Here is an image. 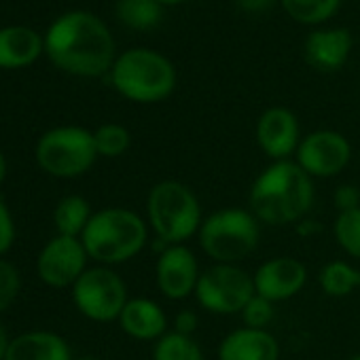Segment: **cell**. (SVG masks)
Listing matches in <instances>:
<instances>
[{
  "label": "cell",
  "mask_w": 360,
  "mask_h": 360,
  "mask_svg": "<svg viewBox=\"0 0 360 360\" xmlns=\"http://www.w3.org/2000/svg\"><path fill=\"white\" fill-rule=\"evenodd\" d=\"M45 51L53 66L75 77H102L117 60L110 30L89 11L58 18L45 37Z\"/></svg>",
  "instance_id": "cell-1"
},
{
  "label": "cell",
  "mask_w": 360,
  "mask_h": 360,
  "mask_svg": "<svg viewBox=\"0 0 360 360\" xmlns=\"http://www.w3.org/2000/svg\"><path fill=\"white\" fill-rule=\"evenodd\" d=\"M314 204L311 176L290 159L274 161L250 189V212L267 225L301 221Z\"/></svg>",
  "instance_id": "cell-2"
},
{
  "label": "cell",
  "mask_w": 360,
  "mask_h": 360,
  "mask_svg": "<svg viewBox=\"0 0 360 360\" xmlns=\"http://www.w3.org/2000/svg\"><path fill=\"white\" fill-rule=\"evenodd\" d=\"M146 240V223L127 208H104L96 212L81 236L87 255L102 265H119L134 259Z\"/></svg>",
  "instance_id": "cell-3"
},
{
  "label": "cell",
  "mask_w": 360,
  "mask_h": 360,
  "mask_svg": "<svg viewBox=\"0 0 360 360\" xmlns=\"http://www.w3.org/2000/svg\"><path fill=\"white\" fill-rule=\"evenodd\" d=\"M112 87L138 104H155L172 96L176 87L174 64L153 49H127L110 68Z\"/></svg>",
  "instance_id": "cell-4"
},
{
  "label": "cell",
  "mask_w": 360,
  "mask_h": 360,
  "mask_svg": "<svg viewBox=\"0 0 360 360\" xmlns=\"http://www.w3.org/2000/svg\"><path fill=\"white\" fill-rule=\"evenodd\" d=\"M146 214L157 240L167 246L185 244L193 233H200L204 223L200 200L178 180H161L150 189L146 198Z\"/></svg>",
  "instance_id": "cell-5"
},
{
  "label": "cell",
  "mask_w": 360,
  "mask_h": 360,
  "mask_svg": "<svg viewBox=\"0 0 360 360\" xmlns=\"http://www.w3.org/2000/svg\"><path fill=\"white\" fill-rule=\"evenodd\" d=\"M259 236V223L252 212L225 208L202 223L200 246L212 261L236 265L257 250Z\"/></svg>",
  "instance_id": "cell-6"
},
{
  "label": "cell",
  "mask_w": 360,
  "mask_h": 360,
  "mask_svg": "<svg viewBox=\"0 0 360 360\" xmlns=\"http://www.w3.org/2000/svg\"><path fill=\"white\" fill-rule=\"evenodd\" d=\"M37 163L53 178H79L98 159L94 131L79 125H62L45 131L34 148Z\"/></svg>",
  "instance_id": "cell-7"
},
{
  "label": "cell",
  "mask_w": 360,
  "mask_h": 360,
  "mask_svg": "<svg viewBox=\"0 0 360 360\" xmlns=\"http://www.w3.org/2000/svg\"><path fill=\"white\" fill-rule=\"evenodd\" d=\"M72 301L77 309L94 322L119 320L127 299L125 282L110 267H91L75 282Z\"/></svg>",
  "instance_id": "cell-8"
},
{
  "label": "cell",
  "mask_w": 360,
  "mask_h": 360,
  "mask_svg": "<svg viewBox=\"0 0 360 360\" xmlns=\"http://www.w3.org/2000/svg\"><path fill=\"white\" fill-rule=\"evenodd\" d=\"M257 295L255 280L238 265L217 263L202 271L195 288V297L202 307L212 314H242L248 301Z\"/></svg>",
  "instance_id": "cell-9"
},
{
  "label": "cell",
  "mask_w": 360,
  "mask_h": 360,
  "mask_svg": "<svg viewBox=\"0 0 360 360\" xmlns=\"http://www.w3.org/2000/svg\"><path fill=\"white\" fill-rule=\"evenodd\" d=\"M87 250L81 238L56 236L45 244L37 259L39 278L51 288H72L87 269Z\"/></svg>",
  "instance_id": "cell-10"
},
{
  "label": "cell",
  "mask_w": 360,
  "mask_h": 360,
  "mask_svg": "<svg viewBox=\"0 0 360 360\" xmlns=\"http://www.w3.org/2000/svg\"><path fill=\"white\" fill-rule=\"evenodd\" d=\"M352 157L347 138L333 129H318L307 134L297 148V163L311 178L337 176Z\"/></svg>",
  "instance_id": "cell-11"
},
{
  "label": "cell",
  "mask_w": 360,
  "mask_h": 360,
  "mask_svg": "<svg viewBox=\"0 0 360 360\" xmlns=\"http://www.w3.org/2000/svg\"><path fill=\"white\" fill-rule=\"evenodd\" d=\"M200 276L202 271L198 259L187 246L176 244L161 250L155 267V278L159 290L167 299L172 301L187 299L191 292H195Z\"/></svg>",
  "instance_id": "cell-12"
},
{
  "label": "cell",
  "mask_w": 360,
  "mask_h": 360,
  "mask_svg": "<svg viewBox=\"0 0 360 360\" xmlns=\"http://www.w3.org/2000/svg\"><path fill=\"white\" fill-rule=\"evenodd\" d=\"M259 297L278 303L299 295L307 282V269L292 257H276L265 261L252 276Z\"/></svg>",
  "instance_id": "cell-13"
},
{
  "label": "cell",
  "mask_w": 360,
  "mask_h": 360,
  "mask_svg": "<svg viewBox=\"0 0 360 360\" xmlns=\"http://www.w3.org/2000/svg\"><path fill=\"white\" fill-rule=\"evenodd\" d=\"M257 142L261 150L274 161L288 159L299 148V121L292 110L284 106L267 108L257 121Z\"/></svg>",
  "instance_id": "cell-14"
},
{
  "label": "cell",
  "mask_w": 360,
  "mask_h": 360,
  "mask_svg": "<svg viewBox=\"0 0 360 360\" xmlns=\"http://www.w3.org/2000/svg\"><path fill=\"white\" fill-rule=\"evenodd\" d=\"M354 39L345 28L330 30H314L307 34L303 43L305 62L320 72H335L343 68L352 53Z\"/></svg>",
  "instance_id": "cell-15"
},
{
  "label": "cell",
  "mask_w": 360,
  "mask_h": 360,
  "mask_svg": "<svg viewBox=\"0 0 360 360\" xmlns=\"http://www.w3.org/2000/svg\"><path fill=\"white\" fill-rule=\"evenodd\" d=\"M280 345L265 328H238L229 333L221 347L219 360H278Z\"/></svg>",
  "instance_id": "cell-16"
},
{
  "label": "cell",
  "mask_w": 360,
  "mask_h": 360,
  "mask_svg": "<svg viewBox=\"0 0 360 360\" xmlns=\"http://www.w3.org/2000/svg\"><path fill=\"white\" fill-rule=\"evenodd\" d=\"M5 360H72V352L58 333L28 330L11 339Z\"/></svg>",
  "instance_id": "cell-17"
},
{
  "label": "cell",
  "mask_w": 360,
  "mask_h": 360,
  "mask_svg": "<svg viewBox=\"0 0 360 360\" xmlns=\"http://www.w3.org/2000/svg\"><path fill=\"white\" fill-rule=\"evenodd\" d=\"M45 49V41L39 32L26 26L0 28V68L15 70L26 68L39 60Z\"/></svg>",
  "instance_id": "cell-18"
},
{
  "label": "cell",
  "mask_w": 360,
  "mask_h": 360,
  "mask_svg": "<svg viewBox=\"0 0 360 360\" xmlns=\"http://www.w3.org/2000/svg\"><path fill=\"white\" fill-rule=\"evenodd\" d=\"M121 328L140 341L161 339L165 335V311L150 299H129L119 316Z\"/></svg>",
  "instance_id": "cell-19"
},
{
  "label": "cell",
  "mask_w": 360,
  "mask_h": 360,
  "mask_svg": "<svg viewBox=\"0 0 360 360\" xmlns=\"http://www.w3.org/2000/svg\"><path fill=\"white\" fill-rule=\"evenodd\" d=\"M91 208L89 202L81 195H68L58 202L53 210V225L58 229V236L66 238H81L87 223L91 221Z\"/></svg>",
  "instance_id": "cell-20"
},
{
  "label": "cell",
  "mask_w": 360,
  "mask_h": 360,
  "mask_svg": "<svg viewBox=\"0 0 360 360\" xmlns=\"http://www.w3.org/2000/svg\"><path fill=\"white\" fill-rule=\"evenodd\" d=\"M115 13L123 26L138 32H146L161 22L163 7L157 0H117Z\"/></svg>",
  "instance_id": "cell-21"
},
{
  "label": "cell",
  "mask_w": 360,
  "mask_h": 360,
  "mask_svg": "<svg viewBox=\"0 0 360 360\" xmlns=\"http://www.w3.org/2000/svg\"><path fill=\"white\" fill-rule=\"evenodd\" d=\"M280 5L297 24L318 26L328 22L339 11L341 0H280Z\"/></svg>",
  "instance_id": "cell-22"
},
{
  "label": "cell",
  "mask_w": 360,
  "mask_h": 360,
  "mask_svg": "<svg viewBox=\"0 0 360 360\" xmlns=\"http://www.w3.org/2000/svg\"><path fill=\"white\" fill-rule=\"evenodd\" d=\"M153 360H204V352L191 335H180L174 330L157 339Z\"/></svg>",
  "instance_id": "cell-23"
},
{
  "label": "cell",
  "mask_w": 360,
  "mask_h": 360,
  "mask_svg": "<svg viewBox=\"0 0 360 360\" xmlns=\"http://www.w3.org/2000/svg\"><path fill=\"white\" fill-rule=\"evenodd\" d=\"M320 286L328 297H345L360 286V271L343 261H333L320 271Z\"/></svg>",
  "instance_id": "cell-24"
},
{
  "label": "cell",
  "mask_w": 360,
  "mask_h": 360,
  "mask_svg": "<svg viewBox=\"0 0 360 360\" xmlns=\"http://www.w3.org/2000/svg\"><path fill=\"white\" fill-rule=\"evenodd\" d=\"M94 142H96L98 157L115 159V157H121L129 148L131 136L119 123H104L94 131Z\"/></svg>",
  "instance_id": "cell-25"
},
{
  "label": "cell",
  "mask_w": 360,
  "mask_h": 360,
  "mask_svg": "<svg viewBox=\"0 0 360 360\" xmlns=\"http://www.w3.org/2000/svg\"><path fill=\"white\" fill-rule=\"evenodd\" d=\"M335 240L347 255L360 259V208L339 212L335 219Z\"/></svg>",
  "instance_id": "cell-26"
},
{
  "label": "cell",
  "mask_w": 360,
  "mask_h": 360,
  "mask_svg": "<svg viewBox=\"0 0 360 360\" xmlns=\"http://www.w3.org/2000/svg\"><path fill=\"white\" fill-rule=\"evenodd\" d=\"M20 288H22V278L18 267L5 259H0V314L15 303Z\"/></svg>",
  "instance_id": "cell-27"
},
{
  "label": "cell",
  "mask_w": 360,
  "mask_h": 360,
  "mask_svg": "<svg viewBox=\"0 0 360 360\" xmlns=\"http://www.w3.org/2000/svg\"><path fill=\"white\" fill-rule=\"evenodd\" d=\"M274 314H276L274 311V303L263 299V297H259V295H255L248 301V305L244 307L242 318H244L248 328H265L267 330V324L274 320Z\"/></svg>",
  "instance_id": "cell-28"
},
{
  "label": "cell",
  "mask_w": 360,
  "mask_h": 360,
  "mask_svg": "<svg viewBox=\"0 0 360 360\" xmlns=\"http://www.w3.org/2000/svg\"><path fill=\"white\" fill-rule=\"evenodd\" d=\"M15 242V223L9 206L0 198V259H3Z\"/></svg>",
  "instance_id": "cell-29"
},
{
  "label": "cell",
  "mask_w": 360,
  "mask_h": 360,
  "mask_svg": "<svg viewBox=\"0 0 360 360\" xmlns=\"http://www.w3.org/2000/svg\"><path fill=\"white\" fill-rule=\"evenodd\" d=\"M335 206L339 212H347V210H356L360 208V191L352 185H341L337 191H335V198H333Z\"/></svg>",
  "instance_id": "cell-30"
},
{
  "label": "cell",
  "mask_w": 360,
  "mask_h": 360,
  "mask_svg": "<svg viewBox=\"0 0 360 360\" xmlns=\"http://www.w3.org/2000/svg\"><path fill=\"white\" fill-rule=\"evenodd\" d=\"M174 324H176V328H174L176 333H180V335H191L198 328V316L193 311L185 309V311H180L176 316Z\"/></svg>",
  "instance_id": "cell-31"
},
{
  "label": "cell",
  "mask_w": 360,
  "mask_h": 360,
  "mask_svg": "<svg viewBox=\"0 0 360 360\" xmlns=\"http://www.w3.org/2000/svg\"><path fill=\"white\" fill-rule=\"evenodd\" d=\"M276 0H236V5L246 13H265Z\"/></svg>",
  "instance_id": "cell-32"
},
{
  "label": "cell",
  "mask_w": 360,
  "mask_h": 360,
  "mask_svg": "<svg viewBox=\"0 0 360 360\" xmlns=\"http://www.w3.org/2000/svg\"><path fill=\"white\" fill-rule=\"evenodd\" d=\"M9 343H11V339H9V335H7V328L0 324V360H5V356H7V349H9Z\"/></svg>",
  "instance_id": "cell-33"
},
{
  "label": "cell",
  "mask_w": 360,
  "mask_h": 360,
  "mask_svg": "<svg viewBox=\"0 0 360 360\" xmlns=\"http://www.w3.org/2000/svg\"><path fill=\"white\" fill-rule=\"evenodd\" d=\"M7 172H9V163H7V157H5V153L0 150V185L5 183V178H7Z\"/></svg>",
  "instance_id": "cell-34"
},
{
  "label": "cell",
  "mask_w": 360,
  "mask_h": 360,
  "mask_svg": "<svg viewBox=\"0 0 360 360\" xmlns=\"http://www.w3.org/2000/svg\"><path fill=\"white\" fill-rule=\"evenodd\" d=\"M157 3H159L161 7H176V5H180V3H185V0H157Z\"/></svg>",
  "instance_id": "cell-35"
},
{
  "label": "cell",
  "mask_w": 360,
  "mask_h": 360,
  "mask_svg": "<svg viewBox=\"0 0 360 360\" xmlns=\"http://www.w3.org/2000/svg\"><path fill=\"white\" fill-rule=\"evenodd\" d=\"M77 360H98V358H94V356H83V358H77Z\"/></svg>",
  "instance_id": "cell-36"
},
{
  "label": "cell",
  "mask_w": 360,
  "mask_h": 360,
  "mask_svg": "<svg viewBox=\"0 0 360 360\" xmlns=\"http://www.w3.org/2000/svg\"><path fill=\"white\" fill-rule=\"evenodd\" d=\"M349 360H360V354H356V356H352Z\"/></svg>",
  "instance_id": "cell-37"
}]
</instances>
